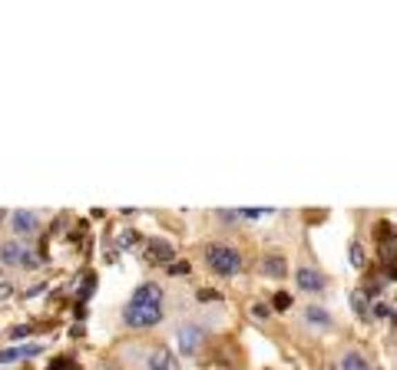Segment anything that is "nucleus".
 Here are the masks:
<instances>
[{
	"mask_svg": "<svg viewBox=\"0 0 397 370\" xmlns=\"http://www.w3.org/2000/svg\"><path fill=\"white\" fill-rule=\"evenodd\" d=\"M295 281H298V288H305V291H321L324 288V275L315 271V268H298Z\"/></svg>",
	"mask_w": 397,
	"mask_h": 370,
	"instance_id": "obj_10",
	"label": "nucleus"
},
{
	"mask_svg": "<svg viewBox=\"0 0 397 370\" xmlns=\"http://www.w3.org/2000/svg\"><path fill=\"white\" fill-rule=\"evenodd\" d=\"M93 288H96V278H86V284L80 288V301H86V297H90V291H93Z\"/></svg>",
	"mask_w": 397,
	"mask_h": 370,
	"instance_id": "obj_18",
	"label": "nucleus"
},
{
	"mask_svg": "<svg viewBox=\"0 0 397 370\" xmlns=\"http://www.w3.org/2000/svg\"><path fill=\"white\" fill-rule=\"evenodd\" d=\"M261 265H265V275H268V278H281V275H285V261L275 258V255H268Z\"/></svg>",
	"mask_w": 397,
	"mask_h": 370,
	"instance_id": "obj_12",
	"label": "nucleus"
},
{
	"mask_svg": "<svg viewBox=\"0 0 397 370\" xmlns=\"http://www.w3.org/2000/svg\"><path fill=\"white\" fill-rule=\"evenodd\" d=\"M7 215H10V212H3V208H0V222H3V219H7Z\"/></svg>",
	"mask_w": 397,
	"mask_h": 370,
	"instance_id": "obj_24",
	"label": "nucleus"
},
{
	"mask_svg": "<svg viewBox=\"0 0 397 370\" xmlns=\"http://www.w3.org/2000/svg\"><path fill=\"white\" fill-rule=\"evenodd\" d=\"M348 258H351V265H354V268H361V265H364V252H361L358 245H351V252H348Z\"/></svg>",
	"mask_w": 397,
	"mask_h": 370,
	"instance_id": "obj_15",
	"label": "nucleus"
},
{
	"mask_svg": "<svg viewBox=\"0 0 397 370\" xmlns=\"http://www.w3.org/2000/svg\"><path fill=\"white\" fill-rule=\"evenodd\" d=\"M215 291H209V288H202V291H198V301H215Z\"/></svg>",
	"mask_w": 397,
	"mask_h": 370,
	"instance_id": "obj_21",
	"label": "nucleus"
},
{
	"mask_svg": "<svg viewBox=\"0 0 397 370\" xmlns=\"http://www.w3.org/2000/svg\"><path fill=\"white\" fill-rule=\"evenodd\" d=\"M10 225H14V232H20V235H30V232L40 228V215L30 212V208H20V212L10 215Z\"/></svg>",
	"mask_w": 397,
	"mask_h": 370,
	"instance_id": "obj_6",
	"label": "nucleus"
},
{
	"mask_svg": "<svg viewBox=\"0 0 397 370\" xmlns=\"http://www.w3.org/2000/svg\"><path fill=\"white\" fill-rule=\"evenodd\" d=\"M146 261H153V265H172V241L149 238L146 241Z\"/></svg>",
	"mask_w": 397,
	"mask_h": 370,
	"instance_id": "obj_5",
	"label": "nucleus"
},
{
	"mask_svg": "<svg viewBox=\"0 0 397 370\" xmlns=\"http://www.w3.org/2000/svg\"><path fill=\"white\" fill-rule=\"evenodd\" d=\"M374 317H381V321H397V314L391 304H374Z\"/></svg>",
	"mask_w": 397,
	"mask_h": 370,
	"instance_id": "obj_14",
	"label": "nucleus"
},
{
	"mask_svg": "<svg viewBox=\"0 0 397 370\" xmlns=\"http://www.w3.org/2000/svg\"><path fill=\"white\" fill-rule=\"evenodd\" d=\"M305 321H311L315 327H324V324H331V314L324 311V308H305Z\"/></svg>",
	"mask_w": 397,
	"mask_h": 370,
	"instance_id": "obj_11",
	"label": "nucleus"
},
{
	"mask_svg": "<svg viewBox=\"0 0 397 370\" xmlns=\"http://www.w3.org/2000/svg\"><path fill=\"white\" fill-rule=\"evenodd\" d=\"M122 321L129 327H156L163 321V308H136V304H126Z\"/></svg>",
	"mask_w": 397,
	"mask_h": 370,
	"instance_id": "obj_2",
	"label": "nucleus"
},
{
	"mask_svg": "<svg viewBox=\"0 0 397 370\" xmlns=\"http://www.w3.org/2000/svg\"><path fill=\"white\" fill-rule=\"evenodd\" d=\"M0 261H3V265H24V268L37 265V258H33L20 241H0Z\"/></svg>",
	"mask_w": 397,
	"mask_h": 370,
	"instance_id": "obj_3",
	"label": "nucleus"
},
{
	"mask_svg": "<svg viewBox=\"0 0 397 370\" xmlns=\"http://www.w3.org/2000/svg\"><path fill=\"white\" fill-rule=\"evenodd\" d=\"M341 370H371V364H367L361 354H344V360H341Z\"/></svg>",
	"mask_w": 397,
	"mask_h": 370,
	"instance_id": "obj_13",
	"label": "nucleus"
},
{
	"mask_svg": "<svg viewBox=\"0 0 397 370\" xmlns=\"http://www.w3.org/2000/svg\"><path fill=\"white\" fill-rule=\"evenodd\" d=\"M129 304H136V308H163V288L153 281L139 284L136 295L129 297Z\"/></svg>",
	"mask_w": 397,
	"mask_h": 370,
	"instance_id": "obj_4",
	"label": "nucleus"
},
{
	"mask_svg": "<svg viewBox=\"0 0 397 370\" xmlns=\"http://www.w3.org/2000/svg\"><path fill=\"white\" fill-rule=\"evenodd\" d=\"M205 265L212 268L215 275H239V268H242V258H239V252L235 248H229V245H209L205 248Z\"/></svg>",
	"mask_w": 397,
	"mask_h": 370,
	"instance_id": "obj_1",
	"label": "nucleus"
},
{
	"mask_svg": "<svg viewBox=\"0 0 397 370\" xmlns=\"http://www.w3.org/2000/svg\"><path fill=\"white\" fill-rule=\"evenodd\" d=\"M351 308H354V311H367L364 295H361V291H354V295H351Z\"/></svg>",
	"mask_w": 397,
	"mask_h": 370,
	"instance_id": "obj_17",
	"label": "nucleus"
},
{
	"mask_svg": "<svg viewBox=\"0 0 397 370\" xmlns=\"http://www.w3.org/2000/svg\"><path fill=\"white\" fill-rule=\"evenodd\" d=\"M288 304H291V297H288V295H275V308H278V311H285Z\"/></svg>",
	"mask_w": 397,
	"mask_h": 370,
	"instance_id": "obj_20",
	"label": "nucleus"
},
{
	"mask_svg": "<svg viewBox=\"0 0 397 370\" xmlns=\"http://www.w3.org/2000/svg\"><path fill=\"white\" fill-rule=\"evenodd\" d=\"M198 344H202V331H198L196 324L179 327V351H183V354H196Z\"/></svg>",
	"mask_w": 397,
	"mask_h": 370,
	"instance_id": "obj_7",
	"label": "nucleus"
},
{
	"mask_svg": "<svg viewBox=\"0 0 397 370\" xmlns=\"http://www.w3.org/2000/svg\"><path fill=\"white\" fill-rule=\"evenodd\" d=\"M166 271H169V275H185V271H189V265H185V261H176V265H169Z\"/></svg>",
	"mask_w": 397,
	"mask_h": 370,
	"instance_id": "obj_19",
	"label": "nucleus"
},
{
	"mask_svg": "<svg viewBox=\"0 0 397 370\" xmlns=\"http://www.w3.org/2000/svg\"><path fill=\"white\" fill-rule=\"evenodd\" d=\"M40 354V344L27 341V344H17V347H7L0 351V364H10V360H24V357H37Z\"/></svg>",
	"mask_w": 397,
	"mask_h": 370,
	"instance_id": "obj_8",
	"label": "nucleus"
},
{
	"mask_svg": "<svg viewBox=\"0 0 397 370\" xmlns=\"http://www.w3.org/2000/svg\"><path fill=\"white\" fill-rule=\"evenodd\" d=\"M133 238H136L133 232H122V241H120V245H122V248H129V245H133Z\"/></svg>",
	"mask_w": 397,
	"mask_h": 370,
	"instance_id": "obj_22",
	"label": "nucleus"
},
{
	"mask_svg": "<svg viewBox=\"0 0 397 370\" xmlns=\"http://www.w3.org/2000/svg\"><path fill=\"white\" fill-rule=\"evenodd\" d=\"M235 215H245V219H259V215H268V208H242Z\"/></svg>",
	"mask_w": 397,
	"mask_h": 370,
	"instance_id": "obj_16",
	"label": "nucleus"
},
{
	"mask_svg": "<svg viewBox=\"0 0 397 370\" xmlns=\"http://www.w3.org/2000/svg\"><path fill=\"white\" fill-rule=\"evenodd\" d=\"M146 370H179V360L172 357V351H166V347H156L153 354H149V364H146Z\"/></svg>",
	"mask_w": 397,
	"mask_h": 370,
	"instance_id": "obj_9",
	"label": "nucleus"
},
{
	"mask_svg": "<svg viewBox=\"0 0 397 370\" xmlns=\"http://www.w3.org/2000/svg\"><path fill=\"white\" fill-rule=\"evenodd\" d=\"M3 297H10V288H7V284H0V301H3Z\"/></svg>",
	"mask_w": 397,
	"mask_h": 370,
	"instance_id": "obj_23",
	"label": "nucleus"
}]
</instances>
